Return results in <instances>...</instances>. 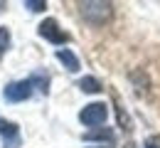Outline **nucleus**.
Listing matches in <instances>:
<instances>
[{"instance_id":"obj_1","label":"nucleus","mask_w":160,"mask_h":148,"mask_svg":"<svg viewBox=\"0 0 160 148\" xmlns=\"http://www.w3.org/2000/svg\"><path fill=\"white\" fill-rule=\"evenodd\" d=\"M79 13L81 18L91 25H106L111 20V3H103V0H89V3H79Z\"/></svg>"},{"instance_id":"obj_2","label":"nucleus","mask_w":160,"mask_h":148,"mask_svg":"<svg viewBox=\"0 0 160 148\" xmlns=\"http://www.w3.org/2000/svg\"><path fill=\"white\" fill-rule=\"evenodd\" d=\"M106 119H108V109H106V104H101V101L84 106L81 114H79V121L84 126H101Z\"/></svg>"},{"instance_id":"obj_3","label":"nucleus","mask_w":160,"mask_h":148,"mask_svg":"<svg viewBox=\"0 0 160 148\" xmlns=\"http://www.w3.org/2000/svg\"><path fill=\"white\" fill-rule=\"evenodd\" d=\"M32 79H22V82H10V84L2 89V96L8 99V101H12V104H18V101H25V99H30L32 96Z\"/></svg>"},{"instance_id":"obj_4","label":"nucleus","mask_w":160,"mask_h":148,"mask_svg":"<svg viewBox=\"0 0 160 148\" xmlns=\"http://www.w3.org/2000/svg\"><path fill=\"white\" fill-rule=\"evenodd\" d=\"M40 35L44 37V40H49L52 44H64V42H69V35H67V32L59 27V22L52 20V18H49V20H44V22L40 25Z\"/></svg>"},{"instance_id":"obj_5","label":"nucleus","mask_w":160,"mask_h":148,"mask_svg":"<svg viewBox=\"0 0 160 148\" xmlns=\"http://www.w3.org/2000/svg\"><path fill=\"white\" fill-rule=\"evenodd\" d=\"M0 138L2 148H20V128L12 121H0Z\"/></svg>"},{"instance_id":"obj_6","label":"nucleus","mask_w":160,"mask_h":148,"mask_svg":"<svg viewBox=\"0 0 160 148\" xmlns=\"http://www.w3.org/2000/svg\"><path fill=\"white\" fill-rule=\"evenodd\" d=\"M57 59H59L69 72H79V59H77V54L72 52V49H57Z\"/></svg>"},{"instance_id":"obj_7","label":"nucleus","mask_w":160,"mask_h":148,"mask_svg":"<svg viewBox=\"0 0 160 148\" xmlns=\"http://www.w3.org/2000/svg\"><path fill=\"white\" fill-rule=\"evenodd\" d=\"M79 89L86 91V94H99L103 86H101V82L94 79V77H84V79H79Z\"/></svg>"},{"instance_id":"obj_8","label":"nucleus","mask_w":160,"mask_h":148,"mask_svg":"<svg viewBox=\"0 0 160 148\" xmlns=\"http://www.w3.org/2000/svg\"><path fill=\"white\" fill-rule=\"evenodd\" d=\"M86 141H113V131L111 128H101V131H89L84 136Z\"/></svg>"},{"instance_id":"obj_9","label":"nucleus","mask_w":160,"mask_h":148,"mask_svg":"<svg viewBox=\"0 0 160 148\" xmlns=\"http://www.w3.org/2000/svg\"><path fill=\"white\" fill-rule=\"evenodd\" d=\"M25 8L32 10V13H42V10L47 8V3H44V0H25Z\"/></svg>"},{"instance_id":"obj_10","label":"nucleus","mask_w":160,"mask_h":148,"mask_svg":"<svg viewBox=\"0 0 160 148\" xmlns=\"http://www.w3.org/2000/svg\"><path fill=\"white\" fill-rule=\"evenodd\" d=\"M8 47H10V32H8L5 27H0V54H2Z\"/></svg>"},{"instance_id":"obj_11","label":"nucleus","mask_w":160,"mask_h":148,"mask_svg":"<svg viewBox=\"0 0 160 148\" xmlns=\"http://www.w3.org/2000/svg\"><path fill=\"white\" fill-rule=\"evenodd\" d=\"M145 148H160V136H153L145 141Z\"/></svg>"},{"instance_id":"obj_12","label":"nucleus","mask_w":160,"mask_h":148,"mask_svg":"<svg viewBox=\"0 0 160 148\" xmlns=\"http://www.w3.org/2000/svg\"><path fill=\"white\" fill-rule=\"evenodd\" d=\"M126 148H136V146H133V143H128V146H126Z\"/></svg>"}]
</instances>
